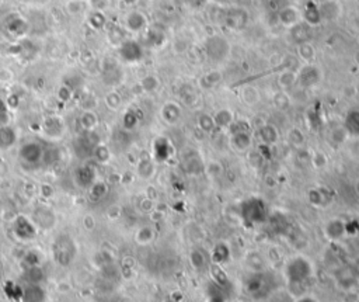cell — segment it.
Returning a JSON list of instances; mask_svg holds the SVG:
<instances>
[{"label": "cell", "mask_w": 359, "mask_h": 302, "mask_svg": "<svg viewBox=\"0 0 359 302\" xmlns=\"http://www.w3.org/2000/svg\"><path fill=\"white\" fill-rule=\"evenodd\" d=\"M246 20H247V14L240 7H230L229 13L225 17L226 24L232 28H242L246 23Z\"/></svg>", "instance_id": "9"}, {"label": "cell", "mask_w": 359, "mask_h": 302, "mask_svg": "<svg viewBox=\"0 0 359 302\" xmlns=\"http://www.w3.org/2000/svg\"><path fill=\"white\" fill-rule=\"evenodd\" d=\"M1 4H3V0H0V6H1Z\"/></svg>", "instance_id": "36"}, {"label": "cell", "mask_w": 359, "mask_h": 302, "mask_svg": "<svg viewBox=\"0 0 359 302\" xmlns=\"http://www.w3.org/2000/svg\"><path fill=\"white\" fill-rule=\"evenodd\" d=\"M352 273H354V277L359 280V257H357L352 263Z\"/></svg>", "instance_id": "30"}, {"label": "cell", "mask_w": 359, "mask_h": 302, "mask_svg": "<svg viewBox=\"0 0 359 302\" xmlns=\"http://www.w3.org/2000/svg\"><path fill=\"white\" fill-rule=\"evenodd\" d=\"M297 72V83L303 86V87H313L317 85L321 80V72L317 66H314L312 63H306L305 66H302Z\"/></svg>", "instance_id": "6"}, {"label": "cell", "mask_w": 359, "mask_h": 302, "mask_svg": "<svg viewBox=\"0 0 359 302\" xmlns=\"http://www.w3.org/2000/svg\"><path fill=\"white\" fill-rule=\"evenodd\" d=\"M324 232H326V236H327L328 239L333 240V242H337V240H340L341 238L345 236V233H347V225L344 221L341 219H330L326 225V228H324Z\"/></svg>", "instance_id": "8"}, {"label": "cell", "mask_w": 359, "mask_h": 302, "mask_svg": "<svg viewBox=\"0 0 359 302\" xmlns=\"http://www.w3.org/2000/svg\"><path fill=\"white\" fill-rule=\"evenodd\" d=\"M242 215L244 221L251 225H257L264 222L267 218V207L260 198H251L244 202L242 208Z\"/></svg>", "instance_id": "3"}, {"label": "cell", "mask_w": 359, "mask_h": 302, "mask_svg": "<svg viewBox=\"0 0 359 302\" xmlns=\"http://www.w3.org/2000/svg\"><path fill=\"white\" fill-rule=\"evenodd\" d=\"M354 188H355V193L358 194L359 197V178H357V181H355V184H354Z\"/></svg>", "instance_id": "34"}, {"label": "cell", "mask_w": 359, "mask_h": 302, "mask_svg": "<svg viewBox=\"0 0 359 302\" xmlns=\"http://www.w3.org/2000/svg\"><path fill=\"white\" fill-rule=\"evenodd\" d=\"M141 86L145 92H155V90L159 89L160 82H159V79H157L156 76H153V75H148L146 78H143L141 80Z\"/></svg>", "instance_id": "22"}, {"label": "cell", "mask_w": 359, "mask_h": 302, "mask_svg": "<svg viewBox=\"0 0 359 302\" xmlns=\"http://www.w3.org/2000/svg\"><path fill=\"white\" fill-rule=\"evenodd\" d=\"M13 79V73L7 69H0V82H10Z\"/></svg>", "instance_id": "29"}, {"label": "cell", "mask_w": 359, "mask_h": 302, "mask_svg": "<svg viewBox=\"0 0 359 302\" xmlns=\"http://www.w3.org/2000/svg\"><path fill=\"white\" fill-rule=\"evenodd\" d=\"M240 99H242L247 106H256V104H258L260 100H261V94L258 92L257 87L247 85L242 87V90H240Z\"/></svg>", "instance_id": "11"}, {"label": "cell", "mask_w": 359, "mask_h": 302, "mask_svg": "<svg viewBox=\"0 0 359 302\" xmlns=\"http://www.w3.org/2000/svg\"><path fill=\"white\" fill-rule=\"evenodd\" d=\"M297 83V72L293 69H283L278 75V85L282 90H289Z\"/></svg>", "instance_id": "10"}, {"label": "cell", "mask_w": 359, "mask_h": 302, "mask_svg": "<svg viewBox=\"0 0 359 302\" xmlns=\"http://www.w3.org/2000/svg\"><path fill=\"white\" fill-rule=\"evenodd\" d=\"M278 21L282 24L283 27L286 28H293L296 27L297 24H300L303 21V17H302V11L296 7V6H283V7L278 11Z\"/></svg>", "instance_id": "4"}, {"label": "cell", "mask_w": 359, "mask_h": 302, "mask_svg": "<svg viewBox=\"0 0 359 302\" xmlns=\"http://www.w3.org/2000/svg\"><path fill=\"white\" fill-rule=\"evenodd\" d=\"M316 1V4H319V3H323V1H326V0H314Z\"/></svg>", "instance_id": "35"}, {"label": "cell", "mask_w": 359, "mask_h": 302, "mask_svg": "<svg viewBox=\"0 0 359 302\" xmlns=\"http://www.w3.org/2000/svg\"><path fill=\"white\" fill-rule=\"evenodd\" d=\"M208 171H209V174L213 176V177L219 176V174L222 173V166H220V163L212 162L211 164H208Z\"/></svg>", "instance_id": "28"}, {"label": "cell", "mask_w": 359, "mask_h": 302, "mask_svg": "<svg viewBox=\"0 0 359 302\" xmlns=\"http://www.w3.org/2000/svg\"><path fill=\"white\" fill-rule=\"evenodd\" d=\"M296 302H316V301H314L313 298H309V297H305V298H300V300H299V301H296Z\"/></svg>", "instance_id": "33"}, {"label": "cell", "mask_w": 359, "mask_h": 302, "mask_svg": "<svg viewBox=\"0 0 359 302\" xmlns=\"http://www.w3.org/2000/svg\"><path fill=\"white\" fill-rule=\"evenodd\" d=\"M205 51L212 61H223L230 52V44L222 35H211L205 41Z\"/></svg>", "instance_id": "2"}, {"label": "cell", "mask_w": 359, "mask_h": 302, "mask_svg": "<svg viewBox=\"0 0 359 302\" xmlns=\"http://www.w3.org/2000/svg\"><path fill=\"white\" fill-rule=\"evenodd\" d=\"M302 17H303V21H306L307 25H319L321 23V17L317 4L306 8L305 13H302Z\"/></svg>", "instance_id": "18"}, {"label": "cell", "mask_w": 359, "mask_h": 302, "mask_svg": "<svg viewBox=\"0 0 359 302\" xmlns=\"http://www.w3.org/2000/svg\"><path fill=\"white\" fill-rule=\"evenodd\" d=\"M87 6H89V3L85 1V0H71V1H68V4H66L68 11H69L71 14H82V13H85Z\"/></svg>", "instance_id": "21"}, {"label": "cell", "mask_w": 359, "mask_h": 302, "mask_svg": "<svg viewBox=\"0 0 359 302\" xmlns=\"http://www.w3.org/2000/svg\"><path fill=\"white\" fill-rule=\"evenodd\" d=\"M208 1L216 3L219 6H230V3H232V0H208Z\"/></svg>", "instance_id": "31"}, {"label": "cell", "mask_w": 359, "mask_h": 302, "mask_svg": "<svg viewBox=\"0 0 359 302\" xmlns=\"http://www.w3.org/2000/svg\"><path fill=\"white\" fill-rule=\"evenodd\" d=\"M220 82H222V75H220V72H216V70L206 73V75L201 79V85H202V87H205V89H206V87L212 89V87L219 85Z\"/></svg>", "instance_id": "19"}, {"label": "cell", "mask_w": 359, "mask_h": 302, "mask_svg": "<svg viewBox=\"0 0 359 302\" xmlns=\"http://www.w3.org/2000/svg\"><path fill=\"white\" fill-rule=\"evenodd\" d=\"M273 103L278 109L285 110L288 109L289 104H290V100H289V96L286 94V92H279L273 97Z\"/></svg>", "instance_id": "25"}, {"label": "cell", "mask_w": 359, "mask_h": 302, "mask_svg": "<svg viewBox=\"0 0 359 302\" xmlns=\"http://www.w3.org/2000/svg\"><path fill=\"white\" fill-rule=\"evenodd\" d=\"M297 56L306 63H312L316 58V49L309 41L300 42L297 45Z\"/></svg>", "instance_id": "15"}, {"label": "cell", "mask_w": 359, "mask_h": 302, "mask_svg": "<svg viewBox=\"0 0 359 302\" xmlns=\"http://www.w3.org/2000/svg\"><path fill=\"white\" fill-rule=\"evenodd\" d=\"M288 140L289 142L293 145V147H296V148H300V147H303L305 145V134L303 132L300 131L299 128H290L288 132Z\"/></svg>", "instance_id": "20"}, {"label": "cell", "mask_w": 359, "mask_h": 302, "mask_svg": "<svg viewBox=\"0 0 359 302\" xmlns=\"http://www.w3.org/2000/svg\"><path fill=\"white\" fill-rule=\"evenodd\" d=\"M232 145L237 151H247L251 147V135L247 131H237L232 135Z\"/></svg>", "instance_id": "13"}, {"label": "cell", "mask_w": 359, "mask_h": 302, "mask_svg": "<svg viewBox=\"0 0 359 302\" xmlns=\"http://www.w3.org/2000/svg\"><path fill=\"white\" fill-rule=\"evenodd\" d=\"M89 7L93 8L95 11H105V8L108 7V0H87Z\"/></svg>", "instance_id": "26"}, {"label": "cell", "mask_w": 359, "mask_h": 302, "mask_svg": "<svg viewBox=\"0 0 359 302\" xmlns=\"http://www.w3.org/2000/svg\"><path fill=\"white\" fill-rule=\"evenodd\" d=\"M313 266L305 256L297 255L292 257L285 266V277L288 279L290 286H300L312 279Z\"/></svg>", "instance_id": "1"}, {"label": "cell", "mask_w": 359, "mask_h": 302, "mask_svg": "<svg viewBox=\"0 0 359 302\" xmlns=\"http://www.w3.org/2000/svg\"><path fill=\"white\" fill-rule=\"evenodd\" d=\"M258 135H260V138H261V141H263L266 145H272V144H275V142L278 141L276 128L269 124L263 125V127L260 128V131H258Z\"/></svg>", "instance_id": "16"}, {"label": "cell", "mask_w": 359, "mask_h": 302, "mask_svg": "<svg viewBox=\"0 0 359 302\" xmlns=\"http://www.w3.org/2000/svg\"><path fill=\"white\" fill-rule=\"evenodd\" d=\"M312 162L316 167H324L328 163V157L324 155V152H316V153L313 155Z\"/></svg>", "instance_id": "27"}, {"label": "cell", "mask_w": 359, "mask_h": 302, "mask_svg": "<svg viewBox=\"0 0 359 302\" xmlns=\"http://www.w3.org/2000/svg\"><path fill=\"white\" fill-rule=\"evenodd\" d=\"M139 0H122V3L126 4V6H133V4H136Z\"/></svg>", "instance_id": "32"}, {"label": "cell", "mask_w": 359, "mask_h": 302, "mask_svg": "<svg viewBox=\"0 0 359 302\" xmlns=\"http://www.w3.org/2000/svg\"><path fill=\"white\" fill-rule=\"evenodd\" d=\"M89 25L94 28V30H101L104 28V25L107 24V17L104 14V11H95L93 10L89 16Z\"/></svg>", "instance_id": "17"}, {"label": "cell", "mask_w": 359, "mask_h": 302, "mask_svg": "<svg viewBox=\"0 0 359 302\" xmlns=\"http://www.w3.org/2000/svg\"><path fill=\"white\" fill-rule=\"evenodd\" d=\"M198 127L199 130H202L203 132H211L215 128V121H213V117L208 116V114H202V116L198 118Z\"/></svg>", "instance_id": "23"}, {"label": "cell", "mask_w": 359, "mask_h": 302, "mask_svg": "<svg viewBox=\"0 0 359 302\" xmlns=\"http://www.w3.org/2000/svg\"><path fill=\"white\" fill-rule=\"evenodd\" d=\"M319 13L321 17V23L336 21L343 14V6L338 0H326L323 3L317 4Z\"/></svg>", "instance_id": "7"}, {"label": "cell", "mask_w": 359, "mask_h": 302, "mask_svg": "<svg viewBox=\"0 0 359 302\" xmlns=\"http://www.w3.org/2000/svg\"><path fill=\"white\" fill-rule=\"evenodd\" d=\"M124 27L126 31L139 34L148 27V17L139 10H131L124 17Z\"/></svg>", "instance_id": "5"}, {"label": "cell", "mask_w": 359, "mask_h": 302, "mask_svg": "<svg viewBox=\"0 0 359 302\" xmlns=\"http://www.w3.org/2000/svg\"><path fill=\"white\" fill-rule=\"evenodd\" d=\"M85 1H87V0H85Z\"/></svg>", "instance_id": "37"}, {"label": "cell", "mask_w": 359, "mask_h": 302, "mask_svg": "<svg viewBox=\"0 0 359 302\" xmlns=\"http://www.w3.org/2000/svg\"><path fill=\"white\" fill-rule=\"evenodd\" d=\"M233 111L229 109H222L219 110L218 113L213 116V121H215V127L218 128H227L233 124Z\"/></svg>", "instance_id": "14"}, {"label": "cell", "mask_w": 359, "mask_h": 302, "mask_svg": "<svg viewBox=\"0 0 359 302\" xmlns=\"http://www.w3.org/2000/svg\"><path fill=\"white\" fill-rule=\"evenodd\" d=\"M162 117H163L164 121L169 123V124L177 123L179 118L181 117V109H180L179 104H176V103H173V101L164 104V107L162 109Z\"/></svg>", "instance_id": "12"}, {"label": "cell", "mask_w": 359, "mask_h": 302, "mask_svg": "<svg viewBox=\"0 0 359 302\" xmlns=\"http://www.w3.org/2000/svg\"><path fill=\"white\" fill-rule=\"evenodd\" d=\"M191 263L194 264L195 269H202L205 263H206V256L199 249H196V250H194L191 253Z\"/></svg>", "instance_id": "24"}]
</instances>
